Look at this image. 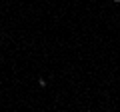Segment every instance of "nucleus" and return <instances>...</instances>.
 I'll return each mask as SVG.
<instances>
[{"instance_id":"nucleus-1","label":"nucleus","mask_w":120,"mask_h":112,"mask_svg":"<svg viewBox=\"0 0 120 112\" xmlns=\"http://www.w3.org/2000/svg\"><path fill=\"white\" fill-rule=\"evenodd\" d=\"M112 2H120V0H112Z\"/></svg>"},{"instance_id":"nucleus-2","label":"nucleus","mask_w":120,"mask_h":112,"mask_svg":"<svg viewBox=\"0 0 120 112\" xmlns=\"http://www.w3.org/2000/svg\"><path fill=\"white\" fill-rule=\"evenodd\" d=\"M0 46H2V42H0Z\"/></svg>"}]
</instances>
